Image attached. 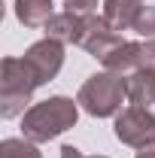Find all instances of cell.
<instances>
[{
    "label": "cell",
    "mask_w": 155,
    "mask_h": 158,
    "mask_svg": "<svg viewBox=\"0 0 155 158\" xmlns=\"http://www.w3.org/2000/svg\"><path fill=\"white\" fill-rule=\"evenodd\" d=\"M116 137L125 143V146H143L155 137V110H146V106H128L116 116Z\"/></svg>",
    "instance_id": "277c9868"
},
{
    "label": "cell",
    "mask_w": 155,
    "mask_h": 158,
    "mask_svg": "<svg viewBox=\"0 0 155 158\" xmlns=\"http://www.w3.org/2000/svg\"><path fill=\"white\" fill-rule=\"evenodd\" d=\"M134 31L146 40H155V6H143V12L134 21Z\"/></svg>",
    "instance_id": "4fadbf2b"
},
{
    "label": "cell",
    "mask_w": 155,
    "mask_h": 158,
    "mask_svg": "<svg viewBox=\"0 0 155 158\" xmlns=\"http://www.w3.org/2000/svg\"><path fill=\"white\" fill-rule=\"evenodd\" d=\"M79 100L70 98H49V100H40L34 103L24 118H21V134L31 140V143H49L55 140L58 134L70 131L79 118Z\"/></svg>",
    "instance_id": "6da1fadb"
},
{
    "label": "cell",
    "mask_w": 155,
    "mask_h": 158,
    "mask_svg": "<svg viewBox=\"0 0 155 158\" xmlns=\"http://www.w3.org/2000/svg\"><path fill=\"white\" fill-rule=\"evenodd\" d=\"M137 158H155V137L149 143H143L140 149H137Z\"/></svg>",
    "instance_id": "2e32d148"
},
{
    "label": "cell",
    "mask_w": 155,
    "mask_h": 158,
    "mask_svg": "<svg viewBox=\"0 0 155 158\" xmlns=\"http://www.w3.org/2000/svg\"><path fill=\"white\" fill-rule=\"evenodd\" d=\"M140 70H149V73H155V40L140 43Z\"/></svg>",
    "instance_id": "5bb4252c"
},
{
    "label": "cell",
    "mask_w": 155,
    "mask_h": 158,
    "mask_svg": "<svg viewBox=\"0 0 155 158\" xmlns=\"http://www.w3.org/2000/svg\"><path fill=\"white\" fill-rule=\"evenodd\" d=\"M40 85L37 73L27 67L24 58H3L0 67V113L3 118H15L31 103V94Z\"/></svg>",
    "instance_id": "3957f363"
},
{
    "label": "cell",
    "mask_w": 155,
    "mask_h": 158,
    "mask_svg": "<svg viewBox=\"0 0 155 158\" xmlns=\"http://www.w3.org/2000/svg\"><path fill=\"white\" fill-rule=\"evenodd\" d=\"M61 158H85L76 146H61Z\"/></svg>",
    "instance_id": "e0dca14e"
},
{
    "label": "cell",
    "mask_w": 155,
    "mask_h": 158,
    "mask_svg": "<svg viewBox=\"0 0 155 158\" xmlns=\"http://www.w3.org/2000/svg\"><path fill=\"white\" fill-rule=\"evenodd\" d=\"M140 12H143V0H103V19L116 31L134 27Z\"/></svg>",
    "instance_id": "9c48e42d"
},
{
    "label": "cell",
    "mask_w": 155,
    "mask_h": 158,
    "mask_svg": "<svg viewBox=\"0 0 155 158\" xmlns=\"http://www.w3.org/2000/svg\"><path fill=\"white\" fill-rule=\"evenodd\" d=\"M91 158H107V155H91Z\"/></svg>",
    "instance_id": "ac0fdd59"
},
{
    "label": "cell",
    "mask_w": 155,
    "mask_h": 158,
    "mask_svg": "<svg viewBox=\"0 0 155 158\" xmlns=\"http://www.w3.org/2000/svg\"><path fill=\"white\" fill-rule=\"evenodd\" d=\"M15 15L24 27H46L55 15L52 0H15Z\"/></svg>",
    "instance_id": "8fae6325"
},
{
    "label": "cell",
    "mask_w": 155,
    "mask_h": 158,
    "mask_svg": "<svg viewBox=\"0 0 155 158\" xmlns=\"http://www.w3.org/2000/svg\"><path fill=\"white\" fill-rule=\"evenodd\" d=\"M100 64L110 73H119V76H128V73L140 70V43H119Z\"/></svg>",
    "instance_id": "30bf717a"
},
{
    "label": "cell",
    "mask_w": 155,
    "mask_h": 158,
    "mask_svg": "<svg viewBox=\"0 0 155 158\" xmlns=\"http://www.w3.org/2000/svg\"><path fill=\"white\" fill-rule=\"evenodd\" d=\"M119 43H125V40L119 37V31L103 19V15L85 12V34H82V43H79V46H82L88 55H94L97 61H103Z\"/></svg>",
    "instance_id": "5b68a950"
},
{
    "label": "cell",
    "mask_w": 155,
    "mask_h": 158,
    "mask_svg": "<svg viewBox=\"0 0 155 158\" xmlns=\"http://www.w3.org/2000/svg\"><path fill=\"white\" fill-rule=\"evenodd\" d=\"M67 3V9H73V12H91L97 6V0H64Z\"/></svg>",
    "instance_id": "9a60e30c"
},
{
    "label": "cell",
    "mask_w": 155,
    "mask_h": 158,
    "mask_svg": "<svg viewBox=\"0 0 155 158\" xmlns=\"http://www.w3.org/2000/svg\"><path fill=\"white\" fill-rule=\"evenodd\" d=\"M79 106L94 118H107V116H116L122 110V100H128V85H125V76L119 73H94L82 82L79 88Z\"/></svg>",
    "instance_id": "7a4b0ae2"
},
{
    "label": "cell",
    "mask_w": 155,
    "mask_h": 158,
    "mask_svg": "<svg viewBox=\"0 0 155 158\" xmlns=\"http://www.w3.org/2000/svg\"><path fill=\"white\" fill-rule=\"evenodd\" d=\"M24 61H27V67L37 73L40 85H43V82H49V79L58 76L61 64H64V43H58V40H52V37L40 40V43H34V46L24 52Z\"/></svg>",
    "instance_id": "8992f818"
},
{
    "label": "cell",
    "mask_w": 155,
    "mask_h": 158,
    "mask_svg": "<svg viewBox=\"0 0 155 158\" xmlns=\"http://www.w3.org/2000/svg\"><path fill=\"white\" fill-rule=\"evenodd\" d=\"M0 158H43V152L27 137H9L0 143Z\"/></svg>",
    "instance_id": "7c38bea8"
},
{
    "label": "cell",
    "mask_w": 155,
    "mask_h": 158,
    "mask_svg": "<svg viewBox=\"0 0 155 158\" xmlns=\"http://www.w3.org/2000/svg\"><path fill=\"white\" fill-rule=\"evenodd\" d=\"M125 85H128V100L134 106L155 110V73H149V70H134V73L125 76Z\"/></svg>",
    "instance_id": "ba28073f"
},
{
    "label": "cell",
    "mask_w": 155,
    "mask_h": 158,
    "mask_svg": "<svg viewBox=\"0 0 155 158\" xmlns=\"http://www.w3.org/2000/svg\"><path fill=\"white\" fill-rule=\"evenodd\" d=\"M43 31H46V37L58 40L64 46H79L82 43V34H85V12H73V9L55 12L52 21Z\"/></svg>",
    "instance_id": "52a82bcc"
}]
</instances>
